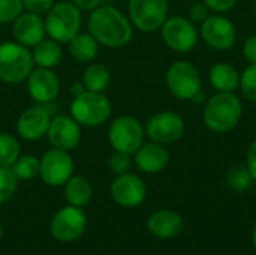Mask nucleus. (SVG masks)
Listing matches in <instances>:
<instances>
[{
    "label": "nucleus",
    "mask_w": 256,
    "mask_h": 255,
    "mask_svg": "<svg viewBox=\"0 0 256 255\" xmlns=\"http://www.w3.org/2000/svg\"><path fill=\"white\" fill-rule=\"evenodd\" d=\"M160 30L165 45L177 53L186 54L198 44V29L189 18L180 15L168 17Z\"/></svg>",
    "instance_id": "obj_9"
},
{
    "label": "nucleus",
    "mask_w": 256,
    "mask_h": 255,
    "mask_svg": "<svg viewBox=\"0 0 256 255\" xmlns=\"http://www.w3.org/2000/svg\"><path fill=\"white\" fill-rule=\"evenodd\" d=\"M254 182L255 180L246 165H237L231 168L226 174V185L231 191L236 192H244L250 189Z\"/></svg>",
    "instance_id": "obj_26"
},
{
    "label": "nucleus",
    "mask_w": 256,
    "mask_h": 255,
    "mask_svg": "<svg viewBox=\"0 0 256 255\" xmlns=\"http://www.w3.org/2000/svg\"><path fill=\"white\" fill-rule=\"evenodd\" d=\"M69 53L78 62H93L99 53V42L90 33H76L69 42Z\"/></svg>",
    "instance_id": "obj_23"
},
{
    "label": "nucleus",
    "mask_w": 256,
    "mask_h": 255,
    "mask_svg": "<svg viewBox=\"0 0 256 255\" xmlns=\"http://www.w3.org/2000/svg\"><path fill=\"white\" fill-rule=\"evenodd\" d=\"M88 33L110 48L128 45L134 38V26L120 9L114 6H98L88 17Z\"/></svg>",
    "instance_id": "obj_1"
},
{
    "label": "nucleus",
    "mask_w": 256,
    "mask_h": 255,
    "mask_svg": "<svg viewBox=\"0 0 256 255\" xmlns=\"http://www.w3.org/2000/svg\"><path fill=\"white\" fill-rule=\"evenodd\" d=\"M147 227L153 236L158 239H172L183 231V219L172 210H158L147 222Z\"/></svg>",
    "instance_id": "obj_20"
},
{
    "label": "nucleus",
    "mask_w": 256,
    "mask_h": 255,
    "mask_svg": "<svg viewBox=\"0 0 256 255\" xmlns=\"http://www.w3.org/2000/svg\"><path fill=\"white\" fill-rule=\"evenodd\" d=\"M184 128L186 125L180 114L174 111H160L148 119L144 131L152 141L166 146L178 141L184 134Z\"/></svg>",
    "instance_id": "obj_11"
},
{
    "label": "nucleus",
    "mask_w": 256,
    "mask_h": 255,
    "mask_svg": "<svg viewBox=\"0 0 256 255\" xmlns=\"http://www.w3.org/2000/svg\"><path fill=\"white\" fill-rule=\"evenodd\" d=\"M134 159L138 170L147 174H154L166 168L170 162V153L162 144L152 141L146 144L142 143L141 147L134 153Z\"/></svg>",
    "instance_id": "obj_19"
},
{
    "label": "nucleus",
    "mask_w": 256,
    "mask_h": 255,
    "mask_svg": "<svg viewBox=\"0 0 256 255\" xmlns=\"http://www.w3.org/2000/svg\"><path fill=\"white\" fill-rule=\"evenodd\" d=\"M70 2L81 11H93L102 3V0H70Z\"/></svg>",
    "instance_id": "obj_38"
},
{
    "label": "nucleus",
    "mask_w": 256,
    "mask_h": 255,
    "mask_svg": "<svg viewBox=\"0 0 256 255\" xmlns=\"http://www.w3.org/2000/svg\"><path fill=\"white\" fill-rule=\"evenodd\" d=\"M144 128L138 119L132 116H120L114 119L108 129V140L114 150L134 155L144 143Z\"/></svg>",
    "instance_id": "obj_7"
},
{
    "label": "nucleus",
    "mask_w": 256,
    "mask_h": 255,
    "mask_svg": "<svg viewBox=\"0 0 256 255\" xmlns=\"http://www.w3.org/2000/svg\"><path fill=\"white\" fill-rule=\"evenodd\" d=\"M46 35L60 42L68 44L76 33H80L82 15L72 2H58L45 15Z\"/></svg>",
    "instance_id": "obj_4"
},
{
    "label": "nucleus",
    "mask_w": 256,
    "mask_h": 255,
    "mask_svg": "<svg viewBox=\"0 0 256 255\" xmlns=\"http://www.w3.org/2000/svg\"><path fill=\"white\" fill-rule=\"evenodd\" d=\"M26 81L30 98L39 104L52 102L60 92V81L52 69L33 68Z\"/></svg>",
    "instance_id": "obj_16"
},
{
    "label": "nucleus",
    "mask_w": 256,
    "mask_h": 255,
    "mask_svg": "<svg viewBox=\"0 0 256 255\" xmlns=\"http://www.w3.org/2000/svg\"><path fill=\"white\" fill-rule=\"evenodd\" d=\"M112 113V105L104 93L84 90L74 96L70 102V116L87 128L104 125Z\"/></svg>",
    "instance_id": "obj_5"
},
{
    "label": "nucleus",
    "mask_w": 256,
    "mask_h": 255,
    "mask_svg": "<svg viewBox=\"0 0 256 255\" xmlns=\"http://www.w3.org/2000/svg\"><path fill=\"white\" fill-rule=\"evenodd\" d=\"M64 195L70 206L82 207L90 203L93 195V188L87 179L81 176H72L64 183Z\"/></svg>",
    "instance_id": "obj_24"
},
{
    "label": "nucleus",
    "mask_w": 256,
    "mask_h": 255,
    "mask_svg": "<svg viewBox=\"0 0 256 255\" xmlns=\"http://www.w3.org/2000/svg\"><path fill=\"white\" fill-rule=\"evenodd\" d=\"M111 81V72L104 63H90L82 74L84 89L88 92L102 93L108 89Z\"/></svg>",
    "instance_id": "obj_25"
},
{
    "label": "nucleus",
    "mask_w": 256,
    "mask_h": 255,
    "mask_svg": "<svg viewBox=\"0 0 256 255\" xmlns=\"http://www.w3.org/2000/svg\"><path fill=\"white\" fill-rule=\"evenodd\" d=\"M87 216L76 206H66L60 209L51 219V234L60 242L76 240L86 230Z\"/></svg>",
    "instance_id": "obj_12"
},
{
    "label": "nucleus",
    "mask_w": 256,
    "mask_h": 255,
    "mask_svg": "<svg viewBox=\"0 0 256 255\" xmlns=\"http://www.w3.org/2000/svg\"><path fill=\"white\" fill-rule=\"evenodd\" d=\"M18 179L10 167H0V204L6 203L16 191Z\"/></svg>",
    "instance_id": "obj_29"
},
{
    "label": "nucleus",
    "mask_w": 256,
    "mask_h": 255,
    "mask_svg": "<svg viewBox=\"0 0 256 255\" xmlns=\"http://www.w3.org/2000/svg\"><path fill=\"white\" fill-rule=\"evenodd\" d=\"M12 35L24 47H34L45 39V21L40 15L22 12L12 21Z\"/></svg>",
    "instance_id": "obj_18"
},
{
    "label": "nucleus",
    "mask_w": 256,
    "mask_h": 255,
    "mask_svg": "<svg viewBox=\"0 0 256 255\" xmlns=\"http://www.w3.org/2000/svg\"><path fill=\"white\" fill-rule=\"evenodd\" d=\"M204 42L219 51H228L236 44V27L231 20L222 15H210L201 24Z\"/></svg>",
    "instance_id": "obj_13"
},
{
    "label": "nucleus",
    "mask_w": 256,
    "mask_h": 255,
    "mask_svg": "<svg viewBox=\"0 0 256 255\" xmlns=\"http://www.w3.org/2000/svg\"><path fill=\"white\" fill-rule=\"evenodd\" d=\"M168 0H129L128 11L132 26L150 33L162 27L168 18Z\"/></svg>",
    "instance_id": "obj_8"
},
{
    "label": "nucleus",
    "mask_w": 256,
    "mask_h": 255,
    "mask_svg": "<svg viewBox=\"0 0 256 255\" xmlns=\"http://www.w3.org/2000/svg\"><path fill=\"white\" fill-rule=\"evenodd\" d=\"M34 68L33 56L28 47L20 42L0 44V80L8 84H20L27 80Z\"/></svg>",
    "instance_id": "obj_3"
},
{
    "label": "nucleus",
    "mask_w": 256,
    "mask_h": 255,
    "mask_svg": "<svg viewBox=\"0 0 256 255\" xmlns=\"http://www.w3.org/2000/svg\"><path fill=\"white\" fill-rule=\"evenodd\" d=\"M20 156V143L8 132H0V167H12Z\"/></svg>",
    "instance_id": "obj_28"
},
{
    "label": "nucleus",
    "mask_w": 256,
    "mask_h": 255,
    "mask_svg": "<svg viewBox=\"0 0 256 255\" xmlns=\"http://www.w3.org/2000/svg\"><path fill=\"white\" fill-rule=\"evenodd\" d=\"M56 5V0H22V6L26 12L36 15H46L51 8Z\"/></svg>",
    "instance_id": "obj_33"
},
{
    "label": "nucleus",
    "mask_w": 256,
    "mask_h": 255,
    "mask_svg": "<svg viewBox=\"0 0 256 255\" xmlns=\"http://www.w3.org/2000/svg\"><path fill=\"white\" fill-rule=\"evenodd\" d=\"M210 11H214V12H228L231 11L237 0H202Z\"/></svg>",
    "instance_id": "obj_35"
},
{
    "label": "nucleus",
    "mask_w": 256,
    "mask_h": 255,
    "mask_svg": "<svg viewBox=\"0 0 256 255\" xmlns=\"http://www.w3.org/2000/svg\"><path fill=\"white\" fill-rule=\"evenodd\" d=\"M208 78L212 86L218 92H236L240 87V74L232 65L226 62H219L213 65Z\"/></svg>",
    "instance_id": "obj_21"
},
{
    "label": "nucleus",
    "mask_w": 256,
    "mask_h": 255,
    "mask_svg": "<svg viewBox=\"0 0 256 255\" xmlns=\"http://www.w3.org/2000/svg\"><path fill=\"white\" fill-rule=\"evenodd\" d=\"M147 194L146 183L142 179L132 173L118 174L111 183V195L114 201L123 207L140 206Z\"/></svg>",
    "instance_id": "obj_15"
},
{
    "label": "nucleus",
    "mask_w": 256,
    "mask_h": 255,
    "mask_svg": "<svg viewBox=\"0 0 256 255\" xmlns=\"http://www.w3.org/2000/svg\"><path fill=\"white\" fill-rule=\"evenodd\" d=\"M51 114L42 107H30L24 110L16 120V132L27 141H36L46 135Z\"/></svg>",
    "instance_id": "obj_17"
},
{
    "label": "nucleus",
    "mask_w": 256,
    "mask_h": 255,
    "mask_svg": "<svg viewBox=\"0 0 256 255\" xmlns=\"http://www.w3.org/2000/svg\"><path fill=\"white\" fill-rule=\"evenodd\" d=\"M254 11H255V14H256V3H255V6H254Z\"/></svg>",
    "instance_id": "obj_41"
},
{
    "label": "nucleus",
    "mask_w": 256,
    "mask_h": 255,
    "mask_svg": "<svg viewBox=\"0 0 256 255\" xmlns=\"http://www.w3.org/2000/svg\"><path fill=\"white\" fill-rule=\"evenodd\" d=\"M240 90L243 96L256 102V63H250L240 75Z\"/></svg>",
    "instance_id": "obj_30"
},
{
    "label": "nucleus",
    "mask_w": 256,
    "mask_h": 255,
    "mask_svg": "<svg viewBox=\"0 0 256 255\" xmlns=\"http://www.w3.org/2000/svg\"><path fill=\"white\" fill-rule=\"evenodd\" d=\"M39 174L50 186L64 185L74 176V159L69 152L51 147L39 159Z\"/></svg>",
    "instance_id": "obj_10"
},
{
    "label": "nucleus",
    "mask_w": 256,
    "mask_h": 255,
    "mask_svg": "<svg viewBox=\"0 0 256 255\" xmlns=\"http://www.w3.org/2000/svg\"><path fill=\"white\" fill-rule=\"evenodd\" d=\"M10 168L18 180H32L39 174V159L33 155H20Z\"/></svg>",
    "instance_id": "obj_27"
},
{
    "label": "nucleus",
    "mask_w": 256,
    "mask_h": 255,
    "mask_svg": "<svg viewBox=\"0 0 256 255\" xmlns=\"http://www.w3.org/2000/svg\"><path fill=\"white\" fill-rule=\"evenodd\" d=\"M32 56L38 68L52 69L62 62L63 51H62L60 42L50 38V39H42L38 45H34Z\"/></svg>",
    "instance_id": "obj_22"
},
{
    "label": "nucleus",
    "mask_w": 256,
    "mask_h": 255,
    "mask_svg": "<svg viewBox=\"0 0 256 255\" xmlns=\"http://www.w3.org/2000/svg\"><path fill=\"white\" fill-rule=\"evenodd\" d=\"M246 167L250 171L254 180L256 182V140L249 146L248 155H246Z\"/></svg>",
    "instance_id": "obj_37"
},
{
    "label": "nucleus",
    "mask_w": 256,
    "mask_h": 255,
    "mask_svg": "<svg viewBox=\"0 0 256 255\" xmlns=\"http://www.w3.org/2000/svg\"><path fill=\"white\" fill-rule=\"evenodd\" d=\"M81 125L72 116H56L51 119L46 137L52 147L60 150H74L81 141Z\"/></svg>",
    "instance_id": "obj_14"
},
{
    "label": "nucleus",
    "mask_w": 256,
    "mask_h": 255,
    "mask_svg": "<svg viewBox=\"0 0 256 255\" xmlns=\"http://www.w3.org/2000/svg\"><path fill=\"white\" fill-rule=\"evenodd\" d=\"M243 54L250 63H256V35H252L246 39L243 45Z\"/></svg>",
    "instance_id": "obj_36"
},
{
    "label": "nucleus",
    "mask_w": 256,
    "mask_h": 255,
    "mask_svg": "<svg viewBox=\"0 0 256 255\" xmlns=\"http://www.w3.org/2000/svg\"><path fill=\"white\" fill-rule=\"evenodd\" d=\"M22 11V0H0V24L12 23Z\"/></svg>",
    "instance_id": "obj_31"
},
{
    "label": "nucleus",
    "mask_w": 256,
    "mask_h": 255,
    "mask_svg": "<svg viewBox=\"0 0 256 255\" xmlns=\"http://www.w3.org/2000/svg\"><path fill=\"white\" fill-rule=\"evenodd\" d=\"M2 234H3V228H2V224H0V237H2Z\"/></svg>",
    "instance_id": "obj_40"
},
{
    "label": "nucleus",
    "mask_w": 256,
    "mask_h": 255,
    "mask_svg": "<svg viewBox=\"0 0 256 255\" xmlns=\"http://www.w3.org/2000/svg\"><path fill=\"white\" fill-rule=\"evenodd\" d=\"M188 15L194 24H202L210 17V9L204 2H195L190 5Z\"/></svg>",
    "instance_id": "obj_34"
},
{
    "label": "nucleus",
    "mask_w": 256,
    "mask_h": 255,
    "mask_svg": "<svg viewBox=\"0 0 256 255\" xmlns=\"http://www.w3.org/2000/svg\"><path fill=\"white\" fill-rule=\"evenodd\" d=\"M108 167H110V170H111L114 174H117V176H118V174L129 173V170H130V167H132L130 155L114 150V153H112V155L110 156V159H108Z\"/></svg>",
    "instance_id": "obj_32"
},
{
    "label": "nucleus",
    "mask_w": 256,
    "mask_h": 255,
    "mask_svg": "<svg viewBox=\"0 0 256 255\" xmlns=\"http://www.w3.org/2000/svg\"><path fill=\"white\" fill-rule=\"evenodd\" d=\"M243 116V104L234 92H218L204 107V125L216 132L225 134L232 131Z\"/></svg>",
    "instance_id": "obj_2"
},
{
    "label": "nucleus",
    "mask_w": 256,
    "mask_h": 255,
    "mask_svg": "<svg viewBox=\"0 0 256 255\" xmlns=\"http://www.w3.org/2000/svg\"><path fill=\"white\" fill-rule=\"evenodd\" d=\"M252 242H254V248H255L256 251V225L255 228H254V233H252Z\"/></svg>",
    "instance_id": "obj_39"
},
{
    "label": "nucleus",
    "mask_w": 256,
    "mask_h": 255,
    "mask_svg": "<svg viewBox=\"0 0 256 255\" xmlns=\"http://www.w3.org/2000/svg\"><path fill=\"white\" fill-rule=\"evenodd\" d=\"M165 78L170 92L180 101H192L201 92L200 71L186 60L174 62L168 68Z\"/></svg>",
    "instance_id": "obj_6"
}]
</instances>
